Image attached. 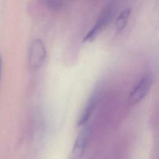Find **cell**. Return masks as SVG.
<instances>
[{
  "instance_id": "4",
  "label": "cell",
  "mask_w": 159,
  "mask_h": 159,
  "mask_svg": "<svg viewBox=\"0 0 159 159\" xmlns=\"http://www.w3.org/2000/svg\"><path fill=\"white\" fill-rule=\"evenodd\" d=\"M89 136V130L87 127L83 128L78 135L75 142L71 154L72 157L75 158H80L84 153Z\"/></svg>"
},
{
  "instance_id": "6",
  "label": "cell",
  "mask_w": 159,
  "mask_h": 159,
  "mask_svg": "<svg viewBox=\"0 0 159 159\" xmlns=\"http://www.w3.org/2000/svg\"><path fill=\"white\" fill-rule=\"evenodd\" d=\"M130 13L131 9L128 7L124 9L118 16L116 21V28L117 32H121L125 29Z\"/></svg>"
},
{
  "instance_id": "8",
  "label": "cell",
  "mask_w": 159,
  "mask_h": 159,
  "mask_svg": "<svg viewBox=\"0 0 159 159\" xmlns=\"http://www.w3.org/2000/svg\"><path fill=\"white\" fill-rule=\"evenodd\" d=\"M1 75H2V58L0 54V81L1 79Z\"/></svg>"
},
{
  "instance_id": "1",
  "label": "cell",
  "mask_w": 159,
  "mask_h": 159,
  "mask_svg": "<svg viewBox=\"0 0 159 159\" xmlns=\"http://www.w3.org/2000/svg\"><path fill=\"white\" fill-rule=\"evenodd\" d=\"M46 55V48L43 41L40 39H34L30 44L28 54L30 68L32 70L40 68L45 60Z\"/></svg>"
},
{
  "instance_id": "3",
  "label": "cell",
  "mask_w": 159,
  "mask_h": 159,
  "mask_svg": "<svg viewBox=\"0 0 159 159\" xmlns=\"http://www.w3.org/2000/svg\"><path fill=\"white\" fill-rule=\"evenodd\" d=\"M152 84V79L150 76L142 78L136 84L130 93L129 99L133 103L142 100L148 93Z\"/></svg>"
},
{
  "instance_id": "2",
  "label": "cell",
  "mask_w": 159,
  "mask_h": 159,
  "mask_svg": "<svg viewBox=\"0 0 159 159\" xmlns=\"http://www.w3.org/2000/svg\"><path fill=\"white\" fill-rule=\"evenodd\" d=\"M113 4H110L102 12L94 26L84 37V42H91L96 39L98 34L103 30L110 21L112 14Z\"/></svg>"
},
{
  "instance_id": "5",
  "label": "cell",
  "mask_w": 159,
  "mask_h": 159,
  "mask_svg": "<svg viewBox=\"0 0 159 159\" xmlns=\"http://www.w3.org/2000/svg\"><path fill=\"white\" fill-rule=\"evenodd\" d=\"M94 100L93 98H91L88 102L86 103V106H84L83 111L81 112V115L79 117L78 120V125H84L88 119L90 117V116L91 114L93 107H94Z\"/></svg>"
},
{
  "instance_id": "7",
  "label": "cell",
  "mask_w": 159,
  "mask_h": 159,
  "mask_svg": "<svg viewBox=\"0 0 159 159\" xmlns=\"http://www.w3.org/2000/svg\"><path fill=\"white\" fill-rule=\"evenodd\" d=\"M42 2L51 9H56L60 5L59 0H42Z\"/></svg>"
}]
</instances>
